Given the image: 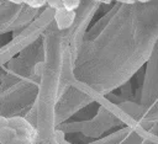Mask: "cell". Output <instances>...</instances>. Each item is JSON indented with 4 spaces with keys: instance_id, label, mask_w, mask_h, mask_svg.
<instances>
[{
    "instance_id": "1",
    "label": "cell",
    "mask_w": 158,
    "mask_h": 144,
    "mask_svg": "<svg viewBox=\"0 0 158 144\" xmlns=\"http://www.w3.org/2000/svg\"><path fill=\"white\" fill-rule=\"evenodd\" d=\"M74 20H75L74 10H67L65 7H60L54 11V21L59 30L69 28L73 25Z\"/></svg>"
},
{
    "instance_id": "2",
    "label": "cell",
    "mask_w": 158,
    "mask_h": 144,
    "mask_svg": "<svg viewBox=\"0 0 158 144\" xmlns=\"http://www.w3.org/2000/svg\"><path fill=\"white\" fill-rule=\"evenodd\" d=\"M16 134H17L16 130L11 126H9V124L0 126V143L1 144H9Z\"/></svg>"
},
{
    "instance_id": "3",
    "label": "cell",
    "mask_w": 158,
    "mask_h": 144,
    "mask_svg": "<svg viewBox=\"0 0 158 144\" xmlns=\"http://www.w3.org/2000/svg\"><path fill=\"white\" fill-rule=\"evenodd\" d=\"M31 143H32V140L30 138H27L25 135H21V134H16L9 144H31Z\"/></svg>"
},
{
    "instance_id": "4",
    "label": "cell",
    "mask_w": 158,
    "mask_h": 144,
    "mask_svg": "<svg viewBox=\"0 0 158 144\" xmlns=\"http://www.w3.org/2000/svg\"><path fill=\"white\" fill-rule=\"evenodd\" d=\"M62 2L67 10H74V11L80 5V0H62Z\"/></svg>"
},
{
    "instance_id": "5",
    "label": "cell",
    "mask_w": 158,
    "mask_h": 144,
    "mask_svg": "<svg viewBox=\"0 0 158 144\" xmlns=\"http://www.w3.org/2000/svg\"><path fill=\"white\" fill-rule=\"evenodd\" d=\"M47 4H48L52 9H54V10L60 9V7H64L62 0H47Z\"/></svg>"
},
{
    "instance_id": "6",
    "label": "cell",
    "mask_w": 158,
    "mask_h": 144,
    "mask_svg": "<svg viewBox=\"0 0 158 144\" xmlns=\"http://www.w3.org/2000/svg\"><path fill=\"white\" fill-rule=\"evenodd\" d=\"M10 2H14V4H22L23 0H9Z\"/></svg>"
},
{
    "instance_id": "7",
    "label": "cell",
    "mask_w": 158,
    "mask_h": 144,
    "mask_svg": "<svg viewBox=\"0 0 158 144\" xmlns=\"http://www.w3.org/2000/svg\"><path fill=\"white\" fill-rule=\"evenodd\" d=\"M138 1H143L144 2V1H148V0H138Z\"/></svg>"
}]
</instances>
